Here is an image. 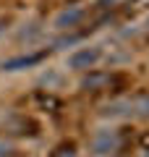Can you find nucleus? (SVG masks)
Segmentation results:
<instances>
[{
	"label": "nucleus",
	"mask_w": 149,
	"mask_h": 157,
	"mask_svg": "<svg viewBox=\"0 0 149 157\" xmlns=\"http://www.w3.org/2000/svg\"><path fill=\"white\" fill-rule=\"evenodd\" d=\"M6 32H8V26H6V21H3V18H0V39L6 37Z\"/></svg>",
	"instance_id": "nucleus-13"
},
{
	"label": "nucleus",
	"mask_w": 149,
	"mask_h": 157,
	"mask_svg": "<svg viewBox=\"0 0 149 157\" xmlns=\"http://www.w3.org/2000/svg\"><path fill=\"white\" fill-rule=\"evenodd\" d=\"M37 84L42 89H50V92H63L68 84V73L66 68H55V66H47L42 68V73L37 76Z\"/></svg>",
	"instance_id": "nucleus-6"
},
{
	"label": "nucleus",
	"mask_w": 149,
	"mask_h": 157,
	"mask_svg": "<svg viewBox=\"0 0 149 157\" xmlns=\"http://www.w3.org/2000/svg\"><path fill=\"white\" fill-rule=\"evenodd\" d=\"M131 60V50H128L126 45H113V47H105V60L107 66H120V63H128Z\"/></svg>",
	"instance_id": "nucleus-8"
},
{
	"label": "nucleus",
	"mask_w": 149,
	"mask_h": 157,
	"mask_svg": "<svg viewBox=\"0 0 149 157\" xmlns=\"http://www.w3.org/2000/svg\"><path fill=\"white\" fill-rule=\"evenodd\" d=\"M136 157H149V149H141V152H139Z\"/></svg>",
	"instance_id": "nucleus-15"
},
{
	"label": "nucleus",
	"mask_w": 149,
	"mask_h": 157,
	"mask_svg": "<svg viewBox=\"0 0 149 157\" xmlns=\"http://www.w3.org/2000/svg\"><path fill=\"white\" fill-rule=\"evenodd\" d=\"M6 157H26V155H21V152H16V149H13V152H8Z\"/></svg>",
	"instance_id": "nucleus-14"
},
{
	"label": "nucleus",
	"mask_w": 149,
	"mask_h": 157,
	"mask_svg": "<svg viewBox=\"0 0 149 157\" xmlns=\"http://www.w3.org/2000/svg\"><path fill=\"white\" fill-rule=\"evenodd\" d=\"M110 84V73H97V68H94V71H89L86 76L81 78V86L84 89H102V86H107Z\"/></svg>",
	"instance_id": "nucleus-10"
},
{
	"label": "nucleus",
	"mask_w": 149,
	"mask_h": 157,
	"mask_svg": "<svg viewBox=\"0 0 149 157\" xmlns=\"http://www.w3.org/2000/svg\"><path fill=\"white\" fill-rule=\"evenodd\" d=\"M123 147L120 131L113 123H105L92 131L89 136V157H115Z\"/></svg>",
	"instance_id": "nucleus-2"
},
{
	"label": "nucleus",
	"mask_w": 149,
	"mask_h": 157,
	"mask_svg": "<svg viewBox=\"0 0 149 157\" xmlns=\"http://www.w3.org/2000/svg\"><path fill=\"white\" fill-rule=\"evenodd\" d=\"M115 157H118V155H115Z\"/></svg>",
	"instance_id": "nucleus-16"
},
{
	"label": "nucleus",
	"mask_w": 149,
	"mask_h": 157,
	"mask_svg": "<svg viewBox=\"0 0 149 157\" xmlns=\"http://www.w3.org/2000/svg\"><path fill=\"white\" fill-rule=\"evenodd\" d=\"M8 152H13V147H11V144H8V141H6V139H0V157H6V155H8Z\"/></svg>",
	"instance_id": "nucleus-11"
},
{
	"label": "nucleus",
	"mask_w": 149,
	"mask_h": 157,
	"mask_svg": "<svg viewBox=\"0 0 149 157\" xmlns=\"http://www.w3.org/2000/svg\"><path fill=\"white\" fill-rule=\"evenodd\" d=\"M102 60H105V45L86 42V45H76L66 52L63 68H66V73H89Z\"/></svg>",
	"instance_id": "nucleus-1"
},
{
	"label": "nucleus",
	"mask_w": 149,
	"mask_h": 157,
	"mask_svg": "<svg viewBox=\"0 0 149 157\" xmlns=\"http://www.w3.org/2000/svg\"><path fill=\"white\" fill-rule=\"evenodd\" d=\"M131 107H133V121L136 118H149V92L131 94Z\"/></svg>",
	"instance_id": "nucleus-9"
},
{
	"label": "nucleus",
	"mask_w": 149,
	"mask_h": 157,
	"mask_svg": "<svg viewBox=\"0 0 149 157\" xmlns=\"http://www.w3.org/2000/svg\"><path fill=\"white\" fill-rule=\"evenodd\" d=\"M84 18H86V6H84V3H68V6H60L52 13L50 29H52V32H60V34H68L76 26H81Z\"/></svg>",
	"instance_id": "nucleus-3"
},
{
	"label": "nucleus",
	"mask_w": 149,
	"mask_h": 157,
	"mask_svg": "<svg viewBox=\"0 0 149 157\" xmlns=\"http://www.w3.org/2000/svg\"><path fill=\"white\" fill-rule=\"evenodd\" d=\"M39 60H42L39 52H34V55H16V58H8V60L0 63V71L3 73H16V71H24V68L37 66Z\"/></svg>",
	"instance_id": "nucleus-7"
},
{
	"label": "nucleus",
	"mask_w": 149,
	"mask_h": 157,
	"mask_svg": "<svg viewBox=\"0 0 149 157\" xmlns=\"http://www.w3.org/2000/svg\"><path fill=\"white\" fill-rule=\"evenodd\" d=\"M99 118L105 123H120V121H133V107H131V94H123L115 97V100L105 102L99 107Z\"/></svg>",
	"instance_id": "nucleus-4"
},
{
	"label": "nucleus",
	"mask_w": 149,
	"mask_h": 157,
	"mask_svg": "<svg viewBox=\"0 0 149 157\" xmlns=\"http://www.w3.org/2000/svg\"><path fill=\"white\" fill-rule=\"evenodd\" d=\"M44 39V24L39 18H29V21H21L13 32V42L21 47H32V45H39Z\"/></svg>",
	"instance_id": "nucleus-5"
},
{
	"label": "nucleus",
	"mask_w": 149,
	"mask_h": 157,
	"mask_svg": "<svg viewBox=\"0 0 149 157\" xmlns=\"http://www.w3.org/2000/svg\"><path fill=\"white\" fill-rule=\"evenodd\" d=\"M139 32H141V34H149V13L141 18V24H139Z\"/></svg>",
	"instance_id": "nucleus-12"
}]
</instances>
